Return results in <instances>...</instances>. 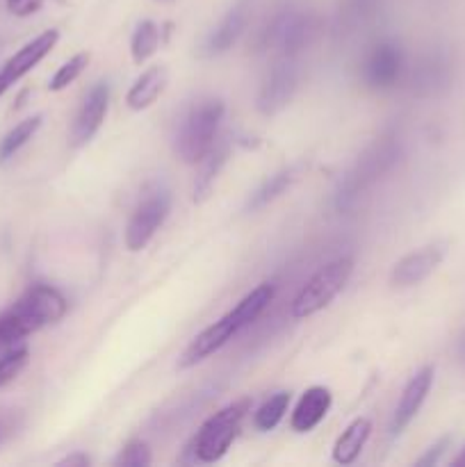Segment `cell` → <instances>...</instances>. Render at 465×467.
Masks as SVG:
<instances>
[{
	"mask_svg": "<svg viewBox=\"0 0 465 467\" xmlns=\"http://www.w3.org/2000/svg\"><path fill=\"white\" fill-rule=\"evenodd\" d=\"M67 299L50 285H32L0 313V349L14 347L32 333L53 327L67 315Z\"/></svg>",
	"mask_w": 465,
	"mask_h": 467,
	"instance_id": "1",
	"label": "cell"
},
{
	"mask_svg": "<svg viewBox=\"0 0 465 467\" xmlns=\"http://www.w3.org/2000/svg\"><path fill=\"white\" fill-rule=\"evenodd\" d=\"M401 158V140L397 135L378 137L374 144H369L354 167L345 173L336 190V208L349 210L369 187L377 181H381Z\"/></svg>",
	"mask_w": 465,
	"mask_h": 467,
	"instance_id": "2",
	"label": "cell"
},
{
	"mask_svg": "<svg viewBox=\"0 0 465 467\" xmlns=\"http://www.w3.org/2000/svg\"><path fill=\"white\" fill-rule=\"evenodd\" d=\"M226 105L222 99L203 96L187 108L176 130V153L185 164H199L217 141Z\"/></svg>",
	"mask_w": 465,
	"mask_h": 467,
	"instance_id": "3",
	"label": "cell"
},
{
	"mask_svg": "<svg viewBox=\"0 0 465 467\" xmlns=\"http://www.w3.org/2000/svg\"><path fill=\"white\" fill-rule=\"evenodd\" d=\"M249 409L251 401L240 400L223 406L214 415H210L203 422V427L199 429V433L191 438V445L187 447V451H191L194 461H199V463H214V461L223 459L226 451L231 450L232 441L240 436V429L244 424L246 415H249Z\"/></svg>",
	"mask_w": 465,
	"mask_h": 467,
	"instance_id": "4",
	"label": "cell"
},
{
	"mask_svg": "<svg viewBox=\"0 0 465 467\" xmlns=\"http://www.w3.org/2000/svg\"><path fill=\"white\" fill-rule=\"evenodd\" d=\"M351 274H354V260L342 255V258L331 260L328 265H324L308 283L299 290V295L292 301V317L294 319H305L317 315L319 310L326 308L342 290L349 283Z\"/></svg>",
	"mask_w": 465,
	"mask_h": 467,
	"instance_id": "5",
	"label": "cell"
},
{
	"mask_svg": "<svg viewBox=\"0 0 465 467\" xmlns=\"http://www.w3.org/2000/svg\"><path fill=\"white\" fill-rule=\"evenodd\" d=\"M301 80V68L296 57L290 55H281V57L274 62V67L269 68V73L264 76L263 85H260L258 99H255V108L264 117H272L278 114L281 109H285L290 105V100L294 99L296 89H299Z\"/></svg>",
	"mask_w": 465,
	"mask_h": 467,
	"instance_id": "6",
	"label": "cell"
},
{
	"mask_svg": "<svg viewBox=\"0 0 465 467\" xmlns=\"http://www.w3.org/2000/svg\"><path fill=\"white\" fill-rule=\"evenodd\" d=\"M313 30L315 23L310 14L301 12V9H285V12L272 18L267 30H263L260 46L263 48H276L281 55L296 57L313 36Z\"/></svg>",
	"mask_w": 465,
	"mask_h": 467,
	"instance_id": "7",
	"label": "cell"
},
{
	"mask_svg": "<svg viewBox=\"0 0 465 467\" xmlns=\"http://www.w3.org/2000/svg\"><path fill=\"white\" fill-rule=\"evenodd\" d=\"M169 213H171V194L167 190H155L141 201L132 213L130 222L126 226V240L128 251L137 254V251L146 249L149 242L153 240L155 233L160 231L164 222H167Z\"/></svg>",
	"mask_w": 465,
	"mask_h": 467,
	"instance_id": "8",
	"label": "cell"
},
{
	"mask_svg": "<svg viewBox=\"0 0 465 467\" xmlns=\"http://www.w3.org/2000/svg\"><path fill=\"white\" fill-rule=\"evenodd\" d=\"M404 50L395 39H383L367 53L363 62V80L369 89H392L404 73Z\"/></svg>",
	"mask_w": 465,
	"mask_h": 467,
	"instance_id": "9",
	"label": "cell"
},
{
	"mask_svg": "<svg viewBox=\"0 0 465 467\" xmlns=\"http://www.w3.org/2000/svg\"><path fill=\"white\" fill-rule=\"evenodd\" d=\"M253 5L255 0H235L232 7L222 16V21L205 35L203 44L199 48V57L212 59L228 53L240 41V36L244 35L251 14H253Z\"/></svg>",
	"mask_w": 465,
	"mask_h": 467,
	"instance_id": "10",
	"label": "cell"
},
{
	"mask_svg": "<svg viewBox=\"0 0 465 467\" xmlns=\"http://www.w3.org/2000/svg\"><path fill=\"white\" fill-rule=\"evenodd\" d=\"M454 82V62H451L450 53L442 48L429 50L410 73V89L419 99H433V96L445 94Z\"/></svg>",
	"mask_w": 465,
	"mask_h": 467,
	"instance_id": "11",
	"label": "cell"
},
{
	"mask_svg": "<svg viewBox=\"0 0 465 467\" xmlns=\"http://www.w3.org/2000/svg\"><path fill=\"white\" fill-rule=\"evenodd\" d=\"M109 109V85L108 82H96L89 89V94L82 100L80 109L76 112V119H73L71 126V140L73 149H80V146L89 144L94 140L96 132L103 126L105 117H108Z\"/></svg>",
	"mask_w": 465,
	"mask_h": 467,
	"instance_id": "12",
	"label": "cell"
},
{
	"mask_svg": "<svg viewBox=\"0 0 465 467\" xmlns=\"http://www.w3.org/2000/svg\"><path fill=\"white\" fill-rule=\"evenodd\" d=\"M445 254L447 244L436 242V244H427L422 246V249L413 251V254L404 255V258L392 267L390 285L399 287V290L419 285V283L427 281V278L440 267V263L445 260Z\"/></svg>",
	"mask_w": 465,
	"mask_h": 467,
	"instance_id": "13",
	"label": "cell"
},
{
	"mask_svg": "<svg viewBox=\"0 0 465 467\" xmlns=\"http://www.w3.org/2000/svg\"><path fill=\"white\" fill-rule=\"evenodd\" d=\"M240 331L242 328L240 324L235 322V317H232V313H226L222 319H217V322L210 324L208 328H203V331H201L190 345H187V349L182 351L181 360H178V368L187 369L203 363L205 358L217 354L223 345H228V342H231Z\"/></svg>",
	"mask_w": 465,
	"mask_h": 467,
	"instance_id": "14",
	"label": "cell"
},
{
	"mask_svg": "<svg viewBox=\"0 0 465 467\" xmlns=\"http://www.w3.org/2000/svg\"><path fill=\"white\" fill-rule=\"evenodd\" d=\"M59 41V32L57 30H46L41 32L39 36H35L32 41H27L23 48H18L12 57L5 62L3 71H0V96L14 85V82L21 80L23 76L32 71L50 50L55 48V44Z\"/></svg>",
	"mask_w": 465,
	"mask_h": 467,
	"instance_id": "15",
	"label": "cell"
},
{
	"mask_svg": "<svg viewBox=\"0 0 465 467\" xmlns=\"http://www.w3.org/2000/svg\"><path fill=\"white\" fill-rule=\"evenodd\" d=\"M433 377H436V369L431 365L419 369L415 377H410V381L406 383V388L401 390L399 401H397V409L392 413L390 420V436L397 438L408 429V424L418 418L419 409L424 406L427 401L429 392H431L433 386Z\"/></svg>",
	"mask_w": 465,
	"mask_h": 467,
	"instance_id": "16",
	"label": "cell"
},
{
	"mask_svg": "<svg viewBox=\"0 0 465 467\" xmlns=\"http://www.w3.org/2000/svg\"><path fill=\"white\" fill-rule=\"evenodd\" d=\"M333 404V395L328 388L324 386H313L301 395L299 404L294 406V413H292V429L296 433H310L315 427L324 422V418L328 415Z\"/></svg>",
	"mask_w": 465,
	"mask_h": 467,
	"instance_id": "17",
	"label": "cell"
},
{
	"mask_svg": "<svg viewBox=\"0 0 465 467\" xmlns=\"http://www.w3.org/2000/svg\"><path fill=\"white\" fill-rule=\"evenodd\" d=\"M167 68L164 67H150L132 82V87L126 94L128 108L135 109V112H141V109L150 108V105L158 100V96L162 94L164 87H167Z\"/></svg>",
	"mask_w": 465,
	"mask_h": 467,
	"instance_id": "18",
	"label": "cell"
},
{
	"mask_svg": "<svg viewBox=\"0 0 465 467\" xmlns=\"http://www.w3.org/2000/svg\"><path fill=\"white\" fill-rule=\"evenodd\" d=\"M228 146L226 140L214 141L212 149L203 155V160L199 162V173H196V182H194V201L196 203H203L214 190V182H217L219 173H222L223 164L228 160Z\"/></svg>",
	"mask_w": 465,
	"mask_h": 467,
	"instance_id": "19",
	"label": "cell"
},
{
	"mask_svg": "<svg viewBox=\"0 0 465 467\" xmlns=\"http://www.w3.org/2000/svg\"><path fill=\"white\" fill-rule=\"evenodd\" d=\"M369 433H372V422H369L367 418H356L354 422L337 436L336 445H333V461H336L337 465L356 463L360 451L367 445Z\"/></svg>",
	"mask_w": 465,
	"mask_h": 467,
	"instance_id": "20",
	"label": "cell"
},
{
	"mask_svg": "<svg viewBox=\"0 0 465 467\" xmlns=\"http://www.w3.org/2000/svg\"><path fill=\"white\" fill-rule=\"evenodd\" d=\"M296 181V169L290 167V169H281L278 173H274V176H269L267 181L263 182V185L258 187V190L253 192V194L249 196V201H246V213H258V210H263L264 205H269L272 201H276L278 196L285 194L287 190L292 187V182Z\"/></svg>",
	"mask_w": 465,
	"mask_h": 467,
	"instance_id": "21",
	"label": "cell"
},
{
	"mask_svg": "<svg viewBox=\"0 0 465 467\" xmlns=\"http://www.w3.org/2000/svg\"><path fill=\"white\" fill-rule=\"evenodd\" d=\"M272 299H274V285L272 283H263V285H258L255 290H251L249 295H246L244 299L231 310V313L232 317H235V322L240 324V328H246L264 313V308L272 304Z\"/></svg>",
	"mask_w": 465,
	"mask_h": 467,
	"instance_id": "22",
	"label": "cell"
},
{
	"mask_svg": "<svg viewBox=\"0 0 465 467\" xmlns=\"http://www.w3.org/2000/svg\"><path fill=\"white\" fill-rule=\"evenodd\" d=\"M160 48V27L158 23L153 21H141L137 23L135 32L130 36V55H132V62L137 67L146 62V59L153 57Z\"/></svg>",
	"mask_w": 465,
	"mask_h": 467,
	"instance_id": "23",
	"label": "cell"
},
{
	"mask_svg": "<svg viewBox=\"0 0 465 467\" xmlns=\"http://www.w3.org/2000/svg\"><path fill=\"white\" fill-rule=\"evenodd\" d=\"M39 128H41V114H35V117H27L23 119L21 123H16V126L3 137V141H0V162H7L9 158H14V155H16L18 150H21L23 146L35 137V132L39 130Z\"/></svg>",
	"mask_w": 465,
	"mask_h": 467,
	"instance_id": "24",
	"label": "cell"
},
{
	"mask_svg": "<svg viewBox=\"0 0 465 467\" xmlns=\"http://www.w3.org/2000/svg\"><path fill=\"white\" fill-rule=\"evenodd\" d=\"M287 406H290V392H276L269 397L253 415V424L258 431H274L285 418Z\"/></svg>",
	"mask_w": 465,
	"mask_h": 467,
	"instance_id": "25",
	"label": "cell"
},
{
	"mask_svg": "<svg viewBox=\"0 0 465 467\" xmlns=\"http://www.w3.org/2000/svg\"><path fill=\"white\" fill-rule=\"evenodd\" d=\"M27 363H30V349L26 345L7 347V351L0 354V390L16 381Z\"/></svg>",
	"mask_w": 465,
	"mask_h": 467,
	"instance_id": "26",
	"label": "cell"
},
{
	"mask_svg": "<svg viewBox=\"0 0 465 467\" xmlns=\"http://www.w3.org/2000/svg\"><path fill=\"white\" fill-rule=\"evenodd\" d=\"M89 59H91L89 53L73 55V57L68 59V62H64L62 67L55 71V76L50 78L48 89L50 91H62V89H67L68 85H73V82H76L78 78L85 73V68L89 67Z\"/></svg>",
	"mask_w": 465,
	"mask_h": 467,
	"instance_id": "27",
	"label": "cell"
},
{
	"mask_svg": "<svg viewBox=\"0 0 465 467\" xmlns=\"http://www.w3.org/2000/svg\"><path fill=\"white\" fill-rule=\"evenodd\" d=\"M150 463H153V456H150L149 445L144 441H130L114 459L117 467H146Z\"/></svg>",
	"mask_w": 465,
	"mask_h": 467,
	"instance_id": "28",
	"label": "cell"
},
{
	"mask_svg": "<svg viewBox=\"0 0 465 467\" xmlns=\"http://www.w3.org/2000/svg\"><path fill=\"white\" fill-rule=\"evenodd\" d=\"M378 5H381V0H345L340 16L346 26H358V23H365L369 16H374Z\"/></svg>",
	"mask_w": 465,
	"mask_h": 467,
	"instance_id": "29",
	"label": "cell"
},
{
	"mask_svg": "<svg viewBox=\"0 0 465 467\" xmlns=\"http://www.w3.org/2000/svg\"><path fill=\"white\" fill-rule=\"evenodd\" d=\"M450 445H451V438H450V436L440 438V441H438L436 445L429 447L427 454H422L418 461H415V465H422V467H433V465H438V463H440V461H442V456H445V451L450 450Z\"/></svg>",
	"mask_w": 465,
	"mask_h": 467,
	"instance_id": "30",
	"label": "cell"
},
{
	"mask_svg": "<svg viewBox=\"0 0 465 467\" xmlns=\"http://www.w3.org/2000/svg\"><path fill=\"white\" fill-rule=\"evenodd\" d=\"M5 5H7L9 14L26 18L39 12L44 7V0H5Z\"/></svg>",
	"mask_w": 465,
	"mask_h": 467,
	"instance_id": "31",
	"label": "cell"
},
{
	"mask_svg": "<svg viewBox=\"0 0 465 467\" xmlns=\"http://www.w3.org/2000/svg\"><path fill=\"white\" fill-rule=\"evenodd\" d=\"M18 427V413L9 409H0V445L16 431Z\"/></svg>",
	"mask_w": 465,
	"mask_h": 467,
	"instance_id": "32",
	"label": "cell"
},
{
	"mask_svg": "<svg viewBox=\"0 0 465 467\" xmlns=\"http://www.w3.org/2000/svg\"><path fill=\"white\" fill-rule=\"evenodd\" d=\"M57 465L59 467H87V465H91V459L87 454H82V451H76V454L57 461Z\"/></svg>",
	"mask_w": 465,
	"mask_h": 467,
	"instance_id": "33",
	"label": "cell"
},
{
	"mask_svg": "<svg viewBox=\"0 0 465 467\" xmlns=\"http://www.w3.org/2000/svg\"><path fill=\"white\" fill-rule=\"evenodd\" d=\"M451 465H454V467H465V447H463V450H460V454L456 456L454 461H451Z\"/></svg>",
	"mask_w": 465,
	"mask_h": 467,
	"instance_id": "34",
	"label": "cell"
},
{
	"mask_svg": "<svg viewBox=\"0 0 465 467\" xmlns=\"http://www.w3.org/2000/svg\"><path fill=\"white\" fill-rule=\"evenodd\" d=\"M459 358L465 363V336L459 340Z\"/></svg>",
	"mask_w": 465,
	"mask_h": 467,
	"instance_id": "35",
	"label": "cell"
},
{
	"mask_svg": "<svg viewBox=\"0 0 465 467\" xmlns=\"http://www.w3.org/2000/svg\"><path fill=\"white\" fill-rule=\"evenodd\" d=\"M155 3H164V5H167V3H173V0H155Z\"/></svg>",
	"mask_w": 465,
	"mask_h": 467,
	"instance_id": "36",
	"label": "cell"
}]
</instances>
